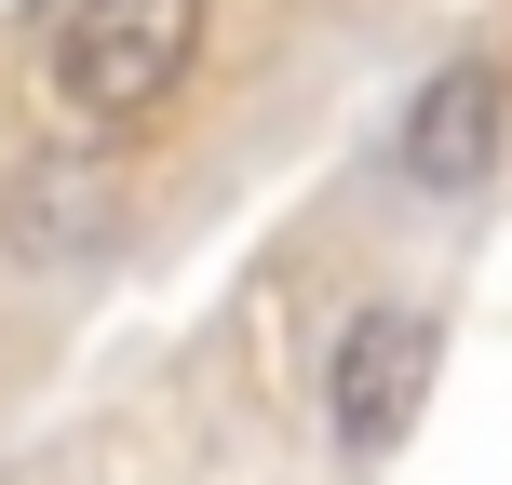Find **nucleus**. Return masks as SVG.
Returning <instances> with one entry per match:
<instances>
[{"label":"nucleus","instance_id":"nucleus-3","mask_svg":"<svg viewBox=\"0 0 512 485\" xmlns=\"http://www.w3.org/2000/svg\"><path fill=\"white\" fill-rule=\"evenodd\" d=\"M499 149H512V81H499V54L432 68V81L405 95V135H391L405 189H432V203H472V189L499 176Z\"/></svg>","mask_w":512,"mask_h":485},{"label":"nucleus","instance_id":"nucleus-2","mask_svg":"<svg viewBox=\"0 0 512 485\" xmlns=\"http://www.w3.org/2000/svg\"><path fill=\"white\" fill-rule=\"evenodd\" d=\"M432 364H445V324L405 297L351 310V337H337L324 364V418H337V459H391V445L418 432V405H432Z\"/></svg>","mask_w":512,"mask_h":485},{"label":"nucleus","instance_id":"nucleus-1","mask_svg":"<svg viewBox=\"0 0 512 485\" xmlns=\"http://www.w3.org/2000/svg\"><path fill=\"white\" fill-rule=\"evenodd\" d=\"M203 41H216V0H68L41 27V95L95 135H135L189 95Z\"/></svg>","mask_w":512,"mask_h":485}]
</instances>
